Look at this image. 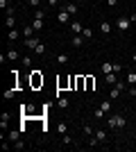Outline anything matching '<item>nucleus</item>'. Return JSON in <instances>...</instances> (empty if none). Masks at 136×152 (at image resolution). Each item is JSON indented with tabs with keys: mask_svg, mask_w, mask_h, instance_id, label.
Returning a JSON list of instances; mask_svg holds the SVG:
<instances>
[{
	"mask_svg": "<svg viewBox=\"0 0 136 152\" xmlns=\"http://www.w3.org/2000/svg\"><path fill=\"white\" fill-rule=\"evenodd\" d=\"M34 18H45V9H36V12H34Z\"/></svg>",
	"mask_w": 136,
	"mask_h": 152,
	"instance_id": "a878e982",
	"label": "nucleus"
},
{
	"mask_svg": "<svg viewBox=\"0 0 136 152\" xmlns=\"http://www.w3.org/2000/svg\"><path fill=\"white\" fill-rule=\"evenodd\" d=\"M9 118H12V116H9V111H5V114L0 116V125L5 127V125H7V123H9Z\"/></svg>",
	"mask_w": 136,
	"mask_h": 152,
	"instance_id": "4be33fe9",
	"label": "nucleus"
},
{
	"mask_svg": "<svg viewBox=\"0 0 136 152\" xmlns=\"http://www.w3.org/2000/svg\"><path fill=\"white\" fill-rule=\"evenodd\" d=\"M34 55H45V45H43V43H39L36 48H34Z\"/></svg>",
	"mask_w": 136,
	"mask_h": 152,
	"instance_id": "393cba45",
	"label": "nucleus"
},
{
	"mask_svg": "<svg viewBox=\"0 0 136 152\" xmlns=\"http://www.w3.org/2000/svg\"><path fill=\"white\" fill-rule=\"evenodd\" d=\"M61 143H64V145H71V143H73V139L68 136V134H64V136H61Z\"/></svg>",
	"mask_w": 136,
	"mask_h": 152,
	"instance_id": "c756f323",
	"label": "nucleus"
},
{
	"mask_svg": "<svg viewBox=\"0 0 136 152\" xmlns=\"http://www.w3.org/2000/svg\"><path fill=\"white\" fill-rule=\"evenodd\" d=\"M71 30L75 32V34H82V32H84V27H82V23H79V20H71Z\"/></svg>",
	"mask_w": 136,
	"mask_h": 152,
	"instance_id": "9d476101",
	"label": "nucleus"
},
{
	"mask_svg": "<svg viewBox=\"0 0 136 152\" xmlns=\"http://www.w3.org/2000/svg\"><path fill=\"white\" fill-rule=\"evenodd\" d=\"M116 27H118V32H127L132 27V18L129 16H120V18L116 20Z\"/></svg>",
	"mask_w": 136,
	"mask_h": 152,
	"instance_id": "f03ea898",
	"label": "nucleus"
},
{
	"mask_svg": "<svg viewBox=\"0 0 136 152\" xmlns=\"http://www.w3.org/2000/svg\"><path fill=\"white\" fill-rule=\"evenodd\" d=\"M64 9L68 14H71V16H77V5H75V2H66L64 5Z\"/></svg>",
	"mask_w": 136,
	"mask_h": 152,
	"instance_id": "6e6552de",
	"label": "nucleus"
},
{
	"mask_svg": "<svg viewBox=\"0 0 136 152\" xmlns=\"http://www.w3.org/2000/svg\"><path fill=\"white\" fill-rule=\"evenodd\" d=\"M82 37H84V39H91V37H93V30H91V27H84V32H82Z\"/></svg>",
	"mask_w": 136,
	"mask_h": 152,
	"instance_id": "bb28decb",
	"label": "nucleus"
},
{
	"mask_svg": "<svg viewBox=\"0 0 136 152\" xmlns=\"http://www.w3.org/2000/svg\"><path fill=\"white\" fill-rule=\"evenodd\" d=\"M82 132H84L86 136H93V134H95V132H93V127H91L89 123H84V125H82Z\"/></svg>",
	"mask_w": 136,
	"mask_h": 152,
	"instance_id": "6ab92c4d",
	"label": "nucleus"
},
{
	"mask_svg": "<svg viewBox=\"0 0 136 152\" xmlns=\"http://www.w3.org/2000/svg\"><path fill=\"white\" fill-rule=\"evenodd\" d=\"M5 25H7V30H12V27L16 25V16H14V14H12V16H7V18H5Z\"/></svg>",
	"mask_w": 136,
	"mask_h": 152,
	"instance_id": "2eb2a0df",
	"label": "nucleus"
},
{
	"mask_svg": "<svg viewBox=\"0 0 136 152\" xmlns=\"http://www.w3.org/2000/svg\"><path fill=\"white\" fill-rule=\"evenodd\" d=\"M57 18H59V23H64V25H66V23H71V14L66 12V9H61V12L57 14Z\"/></svg>",
	"mask_w": 136,
	"mask_h": 152,
	"instance_id": "423d86ee",
	"label": "nucleus"
},
{
	"mask_svg": "<svg viewBox=\"0 0 136 152\" xmlns=\"http://www.w3.org/2000/svg\"><path fill=\"white\" fill-rule=\"evenodd\" d=\"M45 2H48V7H55V5L59 2V0H45Z\"/></svg>",
	"mask_w": 136,
	"mask_h": 152,
	"instance_id": "4c0bfd02",
	"label": "nucleus"
},
{
	"mask_svg": "<svg viewBox=\"0 0 136 152\" xmlns=\"http://www.w3.org/2000/svg\"><path fill=\"white\" fill-rule=\"evenodd\" d=\"M84 41H86V39L82 37V34H77V37H73V45H75V48H82V45H84Z\"/></svg>",
	"mask_w": 136,
	"mask_h": 152,
	"instance_id": "f8f14e48",
	"label": "nucleus"
},
{
	"mask_svg": "<svg viewBox=\"0 0 136 152\" xmlns=\"http://www.w3.org/2000/svg\"><path fill=\"white\" fill-rule=\"evenodd\" d=\"M12 7V0H0V9H9Z\"/></svg>",
	"mask_w": 136,
	"mask_h": 152,
	"instance_id": "cd10ccee",
	"label": "nucleus"
},
{
	"mask_svg": "<svg viewBox=\"0 0 136 152\" xmlns=\"http://www.w3.org/2000/svg\"><path fill=\"white\" fill-rule=\"evenodd\" d=\"M66 132H68V127H66V123H59V134H61V136H64Z\"/></svg>",
	"mask_w": 136,
	"mask_h": 152,
	"instance_id": "2f4dec72",
	"label": "nucleus"
},
{
	"mask_svg": "<svg viewBox=\"0 0 136 152\" xmlns=\"http://www.w3.org/2000/svg\"><path fill=\"white\" fill-rule=\"evenodd\" d=\"M107 125H109V127H116V129H123V127L127 125V121H125L123 114H111L109 118H107Z\"/></svg>",
	"mask_w": 136,
	"mask_h": 152,
	"instance_id": "f257e3e1",
	"label": "nucleus"
},
{
	"mask_svg": "<svg viewBox=\"0 0 136 152\" xmlns=\"http://www.w3.org/2000/svg\"><path fill=\"white\" fill-rule=\"evenodd\" d=\"M59 107L66 109V107H68V100H66V98H59Z\"/></svg>",
	"mask_w": 136,
	"mask_h": 152,
	"instance_id": "f704fd0d",
	"label": "nucleus"
},
{
	"mask_svg": "<svg viewBox=\"0 0 136 152\" xmlns=\"http://www.w3.org/2000/svg\"><path fill=\"white\" fill-rule=\"evenodd\" d=\"M32 27H34V30H36V32H39V30H43V18H34Z\"/></svg>",
	"mask_w": 136,
	"mask_h": 152,
	"instance_id": "412c9836",
	"label": "nucleus"
},
{
	"mask_svg": "<svg viewBox=\"0 0 136 152\" xmlns=\"http://www.w3.org/2000/svg\"><path fill=\"white\" fill-rule=\"evenodd\" d=\"M120 70H123V64L116 61V64H113V73H120Z\"/></svg>",
	"mask_w": 136,
	"mask_h": 152,
	"instance_id": "c9c22d12",
	"label": "nucleus"
},
{
	"mask_svg": "<svg viewBox=\"0 0 136 152\" xmlns=\"http://www.w3.org/2000/svg\"><path fill=\"white\" fill-rule=\"evenodd\" d=\"M120 93H123V91H118L116 86H111V91H109V100H116V98H118Z\"/></svg>",
	"mask_w": 136,
	"mask_h": 152,
	"instance_id": "aec40b11",
	"label": "nucleus"
},
{
	"mask_svg": "<svg viewBox=\"0 0 136 152\" xmlns=\"http://www.w3.org/2000/svg\"><path fill=\"white\" fill-rule=\"evenodd\" d=\"M132 61H134V64H136V52H134V55H132Z\"/></svg>",
	"mask_w": 136,
	"mask_h": 152,
	"instance_id": "a19ab883",
	"label": "nucleus"
},
{
	"mask_svg": "<svg viewBox=\"0 0 136 152\" xmlns=\"http://www.w3.org/2000/svg\"><path fill=\"white\" fill-rule=\"evenodd\" d=\"M20 134H23L20 129H12V132L7 134V139L12 141V143H16V141H20Z\"/></svg>",
	"mask_w": 136,
	"mask_h": 152,
	"instance_id": "0eeeda50",
	"label": "nucleus"
},
{
	"mask_svg": "<svg viewBox=\"0 0 136 152\" xmlns=\"http://www.w3.org/2000/svg\"><path fill=\"white\" fill-rule=\"evenodd\" d=\"M27 5L34 7V9H39V7H41V0H27Z\"/></svg>",
	"mask_w": 136,
	"mask_h": 152,
	"instance_id": "c85d7f7f",
	"label": "nucleus"
},
{
	"mask_svg": "<svg viewBox=\"0 0 136 152\" xmlns=\"http://www.w3.org/2000/svg\"><path fill=\"white\" fill-rule=\"evenodd\" d=\"M125 82H127V84H136V73H127Z\"/></svg>",
	"mask_w": 136,
	"mask_h": 152,
	"instance_id": "5701e85b",
	"label": "nucleus"
},
{
	"mask_svg": "<svg viewBox=\"0 0 136 152\" xmlns=\"http://www.w3.org/2000/svg\"><path fill=\"white\" fill-rule=\"evenodd\" d=\"M14 93H16L14 89H7V91H5V98H7V100H12V98H14Z\"/></svg>",
	"mask_w": 136,
	"mask_h": 152,
	"instance_id": "72a5a7b5",
	"label": "nucleus"
},
{
	"mask_svg": "<svg viewBox=\"0 0 136 152\" xmlns=\"http://www.w3.org/2000/svg\"><path fill=\"white\" fill-rule=\"evenodd\" d=\"M100 32H102V34H109L111 32V23L109 20H102V23H100Z\"/></svg>",
	"mask_w": 136,
	"mask_h": 152,
	"instance_id": "4468645a",
	"label": "nucleus"
},
{
	"mask_svg": "<svg viewBox=\"0 0 136 152\" xmlns=\"http://www.w3.org/2000/svg\"><path fill=\"white\" fill-rule=\"evenodd\" d=\"M7 39H9V41H18V39H20V32L16 30V27H12V30L7 32Z\"/></svg>",
	"mask_w": 136,
	"mask_h": 152,
	"instance_id": "1a4fd4ad",
	"label": "nucleus"
},
{
	"mask_svg": "<svg viewBox=\"0 0 136 152\" xmlns=\"http://www.w3.org/2000/svg\"><path fill=\"white\" fill-rule=\"evenodd\" d=\"M43 84V77H41V70H32V86H41Z\"/></svg>",
	"mask_w": 136,
	"mask_h": 152,
	"instance_id": "20e7f679",
	"label": "nucleus"
},
{
	"mask_svg": "<svg viewBox=\"0 0 136 152\" xmlns=\"http://www.w3.org/2000/svg\"><path fill=\"white\" fill-rule=\"evenodd\" d=\"M57 61L59 64H68V55H57Z\"/></svg>",
	"mask_w": 136,
	"mask_h": 152,
	"instance_id": "7c9ffc66",
	"label": "nucleus"
},
{
	"mask_svg": "<svg viewBox=\"0 0 136 152\" xmlns=\"http://www.w3.org/2000/svg\"><path fill=\"white\" fill-rule=\"evenodd\" d=\"M93 84H95V80H93V77H86V91H93Z\"/></svg>",
	"mask_w": 136,
	"mask_h": 152,
	"instance_id": "b1692460",
	"label": "nucleus"
},
{
	"mask_svg": "<svg viewBox=\"0 0 136 152\" xmlns=\"http://www.w3.org/2000/svg\"><path fill=\"white\" fill-rule=\"evenodd\" d=\"M23 66L30 68V66H32V57H23Z\"/></svg>",
	"mask_w": 136,
	"mask_h": 152,
	"instance_id": "473e14b6",
	"label": "nucleus"
},
{
	"mask_svg": "<svg viewBox=\"0 0 136 152\" xmlns=\"http://www.w3.org/2000/svg\"><path fill=\"white\" fill-rule=\"evenodd\" d=\"M79 2H84V0H77V5H79Z\"/></svg>",
	"mask_w": 136,
	"mask_h": 152,
	"instance_id": "79ce46f5",
	"label": "nucleus"
},
{
	"mask_svg": "<svg viewBox=\"0 0 136 152\" xmlns=\"http://www.w3.org/2000/svg\"><path fill=\"white\" fill-rule=\"evenodd\" d=\"M111 102H113V100H104L102 104H100V109H102L104 114H109V111H111Z\"/></svg>",
	"mask_w": 136,
	"mask_h": 152,
	"instance_id": "a211bd4d",
	"label": "nucleus"
},
{
	"mask_svg": "<svg viewBox=\"0 0 136 152\" xmlns=\"http://www.w3.org/2000/svg\"><path fill=\"white\" fill-rule=\"evenodd\" d=\"M39 43H41L39 37H30V39H25V48H30V50H34V48H36Z\"/></svg>",
	"mask_w": 136,
	"mask_h": 152,
	"instance_id": "39448f33",
	"label": "nucleus"
},
{
	"mask_svg": "<svg viewBox=\"0 0 136 152\" xmlns=\"http://www.w3.org/2000/svg\"><path fill=\"white\" fill-rule=\"evenodd\" d=\"M107 5H109V7H116V5H118V0H107Z\"/></svg>",
	"mask_w": 136,
	"mask_h": 152,
	"instance_id": "58836bf2",
	"label": "nucleus"
},
{
	"mask_svg": "<svg viewBox=\"0 0 136 152\" xmlns=\"http://www.w3.org/2000/svg\"><path fill=\"white\" fill-rule=\"evenodd\" d=\"M100 70H102L104 75H107V73H113V64H111V61H104L102 66H100Z\"/></svg>",
	"mask_w": 136,
	"mask_h": 152,
	"instance_id": "ddd939ff",
	"label": "nucleus"
},
{
	"mask_svg": "<svg viewBox=\"0 0 136 152\" xmlns=\"http://www.w3.org/2000/svg\"><path fill=\"white\" fill-rule=\"evenodd\" d=\"M18 57H20V55H18V50H14V48H12V50H7V59H12V61H16Z\"/></svg>",
	"mask_w": 136,
	"mask_h": 152,
	"instance_id": "f3484780",
	"label": "nucleus"
},
{
	"mask_svg": "<svg viewBox=\"0 0 136 152\" xmlns=\"http://www.w3.org/2000/svg\"><path fill=\"white\" fill-rule=\"evenodd\" d=\"M134 143H136V134H134Z\"/></svg>",
	"mask_w": 136,
	"mask_h": 152,
	"instance_id": "37998d69",
	"label": "nucleus"
},
{
	"mask_svg": "<svg viewBox=\"0 0 136 152\" xmlns=\"http://www.w3.org/2000/svg\"><path fill=\"white\" fill-rule=\"evenodd\" d=\"M34 32H36V30H34L32 25H27V27H23V37L30 39V37H34Z\"/></svg>",
	"mask_w": 136,
	"mask_h": 152,
	"instance_id": "dca6fc26",
	"label": "nucleus"
},
{
	"mask_svg": "<svg viewBox=\"0 0 136 152\" xmlns=\"http://www.w3.org/2000/svg\"><path fill=\"white\" fill-rule=\"evenodd\" d=\"M93 136H95V139L100 141V143H107V141H109V134H107V129H102V127H97Z\"/></svg>",
	"mask_w": 136,
	"mask_h": 152,
	"instance_id": "7ed1b4c3",
	"label": "nucleus"
},
{
	"mask_svg": "<svg viewBox=\"0 0 136 152\" xmlns=\"http://www.w3.org/2000/svg\"><path fill=\"white\" fill-rule=\"evenodd\" d=\"M104 82L109 84V86H113V84L118 82V77H116V73H107V75H104Z\"/></svg>",
	"mask_w": 136,
	"mask_h": 152,
	"instance_id": "9b49d317",
	"label": "nucleus"
},
{
	"mask_svg": "<svg viewBox=\"0 0 136 152\" xmlns=\"http://www.w3.org/2000/svg\"><path fill=\"white\" fill-rule=\"evenodd\" d=\"M23 145H25L23 141H16V143H14V148H16V150H23Z\"/></svg>",
	"mask_w": 136,
	"mask_h": 152,
	"instance_id": "e433bc0d",
	"label": "nucleus"
},
{
	"mask_svg": "<svg viewBox=\"0 0 136 152\" xmlns=\"http://www.w3.org/2000/svg\"><path fill=\"white\" fill-rule=\"evenodd\" d=\"M129 18H132V23H136V14H132V16H129Z\"/></svg>",
	"mask_w": 136,
	"mask_h": 152,
	"instance_id": "ea45409f",
	"label": "nucleus"
}]
</instances>
